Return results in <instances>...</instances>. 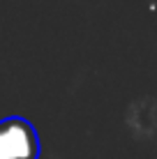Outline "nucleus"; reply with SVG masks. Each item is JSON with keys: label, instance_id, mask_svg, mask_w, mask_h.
<instances>
[{"label": "nucleus", "instance_id": "1", "mask_svg": "<svg viewBox=\"0 0 157 159\" xmlns=\"http://www.w3.org/2000/svg\"><path fill=\"white\" fill-rule=\"evenodd\" d=\"M39 136L28 120L12 116L0 120V159H37Z\"/></svg>", "mask_w": 157, "mask_h": 159}]
</instances>
